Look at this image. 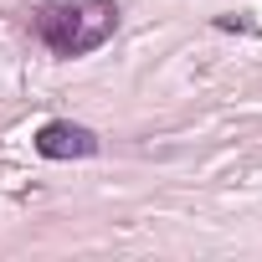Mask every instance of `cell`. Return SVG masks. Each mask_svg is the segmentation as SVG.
I'll return each instance as SVG.
<instances>
[{
	"instance_id": "1",
	"label": "cell",
	"mask_w": 262,
	"mask_h": 262,
	"mask_svg": "<svg viewBox=\"0 0 262 262\" xmlns=\"http://www.w3.org/2000/svg\"><path fill=\"white\" fill-rule=\"evenodd\" d=\"M113 31H118V6L113 0H41L31 11V36L57 62H77V57L108 47Z\"/></svg>"
},
{
	"instance_id": "2",
	"label": "cell",
	"mask_w": 262,
	"mask_h": 262,
	"mask_svg": "<svg viewBox=\"0 0 262 262\" xmlns=\"http://www.w3.org/2000/svg\"><path fill=\"white\" fill-rule=\"evenodd\" d=\"M36 155L41 160H93L98 149H103V139H98V128H88V123H72V118H47L41 128H36Z\"/></svg>"
}]
</instances>
